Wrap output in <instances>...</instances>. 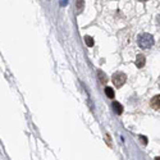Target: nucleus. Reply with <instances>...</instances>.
Listing matches in <instances>:
<instances>
[{
  "instance_id": "1",
  "label": "nucleus",
  "mask_w": 160,
  "mask_h": 160,
  "mask_svg": "<svg viewBox=\"0 0 160 160\" xmlns=\"http://www.w3.org/2000/svg\"><path fill=\"white\" fill-rule=\"evenodd\" d=\"M138 45L141 49H150L154 45V37L150 33H142L138 37Z\"/></svg>"
},
{
  "instance_id": "2",
  "label": "nucleus",
  "mask_w": 160,
  "mask_h": 160,
  "mask_svg": "<svg viewBox=\"0 0 160 160\" xmlns=\"http://www.w3.org/2000/svg\"><path fill=\"white\" fill-rule=\"evenodd\" d=\"M112 81H113V83H114V86L122 87L123 85L126 83V81H127V76L123 72H117V73L113 74Z\"/></svg>"
},
{
  "instance_id": "3",
  "label": "nucleus",
  "mask_w": 160,
  "mask_h": 160,
  "mask_svg": "<svg viewBox=\"0 0 160 160\" xmlns=\"http://www.w3.org/2000/svg\"><path fill=\"white\" fill-rule=\"evenodd\" d=\"M145 63H146V58H145V55L138 54L136 56V67H137V68H144Z\"/></svg>"
},
{
  "instance_id": "4",
  "label": "nucleus",
  "mask_w": 160,
  "mask_h": 160,
  "mask_svg": "<svg viewBox=\"0 0 160 160\" xmlns=\"http://www.w3.org/2000/svg\"><path fill=\"white\" fill-rule=\"evenodd\" d=\"M112 106H113V109H114V112L117 113V114H122V113H123V106H122V104H120V102L113 101Z\"/></svg>"
},
{
  "instance_id": "5",
  "label": "nucleus",
  "mask_w": 160,
  "mask_h": 160,
  "mask_svg": "<svg viewBox=\"0 0 160 160\" xmlns=\"http://www.w3.org/2000/svg\"><path fill=\"white\" fill-rule=\"evenodd\" d=\"M160 96L158 95V96H154L152 97V100H151V105H152V108H154L155 110H159L160 109Z\"/></svg>"
},
{
  "instance_id": "6",
  "label": "nucleus",
  "mask_w": 160,
  "mask_h": 160,
  "mask_svg": "<svg viewBox=\"0 0 160 160\" xmlns=\"http://www.w3.org/2000/svg\"><path fill=\"white\" fill-rule=\"evenodd\" d=\"M83 8H85V1H83V0H77V3H76V13L77 14L82 13Z\"/></svg>"
},
{
  "instance_id": "7",
  "label": "nucleus",
  "mask_w": 160,
  "mask_h": 160,
  "mask_svg": "<svg viewBox=\"0 0 160 160\" xmlns=\"http://www.w3.org/2000/svg\"><path fill=\"white\" fill-rule=\"evenodd\" d=\"M97 76H99V80H100V82L102 85H106L108 82V77H106V74L102 72V70H97Z\"/></svg>"
},
{
  "instance_id": "8",
  "label": "nucleus",
  "mask_w": 160,
  "mask_h": 160,
  "mask_svg": "<svg viewBox=\"0 0 160 160\" xmlns=\"http://www.w3.org/2000/svg\"><path fill=\"white\" fill-rule=\"evenodd\" d=\"M105 94H106V96H108L109 99H114V90H113L112 87L106 86L105 87Z\"/></svg>"
},
{
  "instance_id": "9",
  "label": "nucleus",
  "mask_w": 160,
  "mask_h": 160,
  "mask_svg": "<svg viewBox=\"0 0 160 160\" xmlns=\"http://www.w3.org/2000/svg\"><path fill=\"white\" fill-rule=\"evenodd\" d=\"M85 42H86V45L88 48H92V46H94V38L91 36H85Z\"/></svg>"
},
{
  "instance_id": "10",
  "label": "nucleus",
  "mask_w": 160,
  "mask_h": 160,
  "mask_svg": "<svg viewBox=\"0 0 160 160\" xmlns=\"http://www.w3.org/2000/svg\"><path fill=\"white\" fill-rule=\"evenodd\" d=\"M68 4V0H60V5L64 6V5H67Z\"/></svg>"
},
{
  "instance_id": "11",
  "label": "nucleus",
  "mask_w": 160,
  "mask_h": 160,
  "mask_svg": "<svg viewBox=\"0 0 160 160\" xmlns=\"http://www.w3.org/2000/svg\"><path fill=\"white\" fill-rule=\"evenodd\" d=\"M140 137H141V140H142V142H144V144H147L146 137H145V136H140Z\"/></svg>"
},
{
  "instance_id": "12",
  "label": "nucleus",
  "mask_w": 160,
  "mask_h": 160,
  "mask_svg": "<svg viewBox=\"0 0 160 160\" xmlns=\"http://www.w3.org/2000/svg\"><path fill=\"white\" fill-rule=\"evenodd\" d=\"M140 1H147V0H140Z\"/></svg>"
}]
</instances>
